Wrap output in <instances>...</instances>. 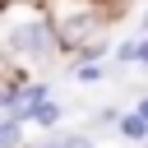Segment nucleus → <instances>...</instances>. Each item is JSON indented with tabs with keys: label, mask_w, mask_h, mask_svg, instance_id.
Masks as SVG:
<instances>
[{
	"label": "nucleus",
	"mask_w": 148,
	"mask_h": 148,
	"mask_svg": "<svg viewBox=\"0 0 148 148\" xmlns=\"http://www.w3.org/2000/svg\"><path fill=\"white\" fill-rule=\"evenodd\" d=\"M9 46H14L18 56H46V51L56 46L51 23H42V18H37V23H32V18H28V23H18V28L9 32Z\"/></svg>",
	"instance_id": "1"
},
{
	"label": "nucleus",
	"mask_w": 148,
	"mask_h": 148,
	"mask_svg": "<svg viewBox=\"0 0 148 148\" xmlns=\"http://www.w3.org/2000/svg\"><path fill=\"white\" fill-rule=\"evenodd\" d=\"M92 28H97V14H92V9H79V14H65V18H60V32H65L69 42H83Z\"/></svg>",
	"instance_id": "2"
},
{
	"label": "nucleus",
	"mask_w": 148,
	"mask_h": 148,
	"mask_svg": "<svg viewBox=\"0 0 148 148\" xmlns=\"http://www.w3.org/2000/svg\"><path fill=\"white\" fill-rule=\"evenodd\" d=\"M18 143H23L18 120H0V148H18Z\"/></svg>",
	"instance_id": "3"
},
{
	"label": "nucleus",
	"mask_w": 148,
	"mask_h": 148,
	"mask_svg": "<svg viewBox=\"0 0 148 148\" xmlns=\"http://www.w3.org/2000/svg\"><path fill=\"white\" fill-rule=\"evenodd\" d=\"M37 148H92V139H88V134H65V139H46V143H37Z\"/></svg>",
	"instance_id": "4"
},
{
	"label": "nucleus",
	"mask_w": 148,
	"mask_h": 148,
	"mask_svg": "<svg viewBox=\"0 0 148 148\" xmlns=\"http://www.w3.org/2000/svg\"><path fill=\"white\" fill-rule=\"evenodd\" d=\"M32 120H37V125H56V120H60V106H56V102H42V106H32Z\"/></svg>",
	"instance_id": "5"
},
{
	"label": "nucleus",
	"mask_w": 148,
	"mask_h": 148,
	"mask_svg": "<svg viewBox=\"0 0 148 148\" xmlns=\"http://www.w3.org/2000/svg\"><path fill=\"white\" fill-rule=\"evenodd\" d=\"M120 130H125L130 139H143V134H148V125H143L139 116H130V120H120Z\"/></svg>",
	"instance_id": "6"
},
{
	"label": "nucleus",
	"mask_w": 148,
	"mask_h": 148,
	"mask_svg": "<svg viewBox=\"0 0 148 148\" xmlns=\"http://www.w3.org/2000/svg\"><path fill=\"white\" fill-rule=\"evenodd\" d=\"M79 79H83V83H97V79H102V69H97V65H83V69H79Z\"/></svg>",
	"instance_id": "7"
},
{
	"label": "nucleus",
	"mask_w": 148,
	"mask_h": 148,
	"mask_svg": "<svg viewBox=\"0 0 148 148\" xmlns=\"http://www.w3.org/2000/svg\"><path fill=\"white\" fill-rule=\"evenodd\" d=\"M134 56H139V60L148 65V42H139V46H134Z\"/></svg>",
	"instance_id": "8"
},
{
	"label": "nucleus",
	"mask_w": 148,
	"mask_h": 148,
	"mask_svg": "<svg viewBox=\"0 0 148 148\" xmlns=\"http://www.w3.org/2000/svg\"><path fill=\"white\" fill-rule=\"evenodd\" d=\"M139 120H143V125H148V97H143V102H139Z\"/></svg>",
	"instance_id": "9"
}]
</instances>
